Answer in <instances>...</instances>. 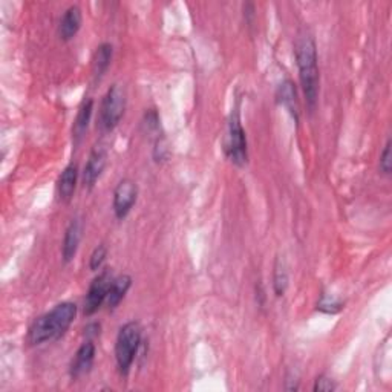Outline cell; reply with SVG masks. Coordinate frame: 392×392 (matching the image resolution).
Instances as JSON below:
<instances>
[{
  "mask_svg": "<svg viewBox=\"0 0 392 392\" xmlns=\"http://www.w3.org/2000/svg\"><path fill=\"white\" fill-rule=\"evenodd\" d=\"M84 331H86V334L91 336V337L99 336V334H100V325H99V323H92V325H89Z\"/></svg>",
  "mask_w": 392,
  "mask_h": 392,
  "instance_id": "22",
  "label": "cell"
},
{
  "mask_svg": "<svg viewBox=\"0 0 392 392\" xmlns=\"http://www.w3.org/2000/svg\"><path fill=\"white\" fill-rule=\"evenodd\" d=\"M112 281H114L112 271L103 270L99 276L91 282L86 299H84V308H83L84 314L92 316L101 308L103 303H106V298H108Z\"/></svg>",
  "mask_w": 392,
  "mask_h": 392,
  "instance_id": "6",
  "label": "cell"
},
{
  "mask_svg": "<svg viewBox=\"0 0 392 392\" xmlns=\"http://www.w3.org/2000/svg\"><path fill=\"white\" fill-rule=\"evenodd\" d=\"M79 181V167L77 164L71 163L65 167L57 181V196L61 203H69L74 194H76Z\"/></svg>",
  "mask_w": 392,
  "mask_h": 392,
  "instance_id": "13",
  "label": "cell"
},
{
  "mask_svg": "<svg viewBox=\"0 0 392 392\" xmlns=\"http://www.w3.org/2000/svg\"><path fill=\"white\" fill-rule=\"evenodd\" d=\"M106 164H108V149H106V146L101 143L95 144L83 169L81 183L84 189L92 190L95 187V184H97L100 176L104 172Z\"/></svg>",
  "mask_w": 392,
  "mask_h": 392,
  "instance_id": "7",
  "label": "cell"
},
{
  "mask_svg": "<svg viewBox=\"0 0 392 392\" xmlns=\"http://www.w3.org/2000/svg\"><path fill=\"white\" fill-rule=\"evenodd\" d=\"M106 258H108V247H106L104 243H100L99 247H95V250L91 254L89 268L92 271H99L103 267V263L106 262Z\"/></svg>",
  "mask_w": 392,
  "mask_h": 392,
  "instance_id": "18",
  "label": "cell"
},
{
  "mask_svg": "<svg viewBox=\"0 0 392 392\" xmlns=\"http://www.w3.org/2000/svg\"><path fill=\"white\" fill-rule=\"evenodd\" d=\"M294 56L296 65H298L299 69V80L306 104H308L310 111H314L317 104V97H319L321 74L319 65H317V63H319L317 61V46L311 34H299L294 45Z\"/></svg>",
  "mask_w": 392,
  "mask_h": 392,
  "instance_id": "1",
  "label": "cell"
},
{
  "mask_svg": "<svg viewBox=\"0 0 392 392\" xmlns=\"http://www.w3.org/2000/svg\"><path fill=\"white\" fill-rule=\"evenodd\" d=\"M391 167H392V161H391V140L386 141L385 149L380 155V171L383 172L385 175L391 174Z\"/></svg>",
  "mask_w": 392,
  "mask_h": 392,
  "instance_id": "21",
  "label": "cell"
},
{
  "mask_svg": "<svg viewBox=\"0 0 392 392\" xmlns=\"http://www.w3.org/2000/svg\"><path fill=\"white\" fill-rule=\"evenodd\" d=\"M288 270L285 262L279 258L276 259V263H274V271H273V288L274 293H276L278 298L285 294L288 288Z\"/></svg>",
  "mask_w": 392,
  "mask_h": 392,
  "instance_id": "17",
  "label": "cell"
},
{
  "mask_svg": "<svg viewBox=\"0 0 392 392\" xmlns=\"http://www.w3.org/2000/svg\"><path fill=\"white\" fill-rule=\"evenodd\" d=\"M83 238V221L81 218H74L65 231V238H63V247H61V256L63 261L69 263L74 258H76L80 241Z\"/></svg>",
  "mask_w": 392,
  "mask_h": 392,
  "instance_id": "9",
  "label": "cell"
},
{
  "mask_svg": "<svg viewBox=\"0 0 392 392\" xmlns=\"http://www.w3.org/2000/svg\"><path fill=\"white\" fill-rule=\"evenodd\" d=\"M114 56V46L111 44H101L92 56V74L95 80H100L109 69Z\"/></svg>",
  "mask_w": 392,
  "mask_h": 392,
  "instance_id": "15",
  "label": "cell"
},
{
  "mask_svg": "<svg viewBox=\"0 0 392 392\" xmlns=\"http://www.w3.org/2000/svg\"><path fill=\"white\" fill-rule=\"evenodd\" d=\"M278 100L279 103L290 111L296 121H299V108H298V97H296V89L293 81H283L278 89Z\"/></svg>",
  "mask_w": 392,
  "mask_h": 392,
  "instance_id": "16",
  "label": "cell"
},
{
  "mask_svg": "<svg viewBox=\"0 0 392 392\" xmlns=\"http://www.w3.org/2000/svg\"><path fill=\"white\" fill-rule=\"evenodd\" d=\"M131 287H132V278L129 274H121L119 278H114L108 293V298H106V305H108L109 311H114L116 306L123 302Z\"/></svg>",
  "mask_w": 392,
  "mask_h": 392,
  "instance_id": "14",
  "label": "cell"
},
{
  "mask_svg": "<svg viewBox=\"0 0 392 392\" xmlns=\"http://www.w3.org/2000/svg\"><path fill=\"white\" fill-rule=\"evenodd\" d=\"M337 389V385L334 383V380L326 377V376H319L316 378L314 381V391L317 392H331V391H336Z\"/></svg>",
  "mask_w": 392,
  "mask_h": 392,
  "instance_id": "20",
  "label": "cell"
},
{
  "mask_svg": "<svg viewBox=\"0 0 392 392\" xmlns=\"http://www.w3.org/2000/svg\"><path fill=\"white\" fill-rule=\"evenodd\" d=\"M126 89L121 84H112L108 92L104 94L100 104L97 129L101 134H111L120 124L126 111Z\"/></svg>",
  "mask_w": 392,
  "mask_h": 392,
  "instance_id": "4",
  "label": "cell"
},
{
  "mask_svg": "<svg viewBox=\"0 0 392 392\" xmlns=\"http://www.w3.org/2000/svg\"><path fill=\"white\" fill-rule=\"evenodd\" d=\"M92 112H94V100L92 99L83 100L72 126V143L76 147L83 141L84 135L88 132V127L92 119Z\"/></svg>",
  "mask_w": 392,
  "mask_h": 392,
  "instance_id": "12",
  "label": "cell"
},
{
  "mask_svg": "<svg viewBox=\"0 0 392 392\" xmlns=\"http://www.w3.org/2000/svg\"><path fill=\"white\" fill-rule=\"evenodd\" d=\"M95 360V345L92 341H86L80 348L79 351L74 356L69 374L72 378H80L84 374H88Z\"/></svg>",
  "mask_w": 392,
  "mask_h": 392,
  "instance_id": "10",
  "label": "cell"
},
{
  "mask_svg": "<svg viewBox=\"0 0 392 392\" xmlns=\"http://www.w3.org/2000/svg\"><path fill=\"white\" fill-rule=\"evenodd\" d=\"M83 24V14L81 9L74 5L69 6L65 13H63L60 22H59V37L63 41H69L79 34V31Z\"/></svg>",
  "mask_w": 392,
  "mask_h": 392,
  "instance_id": "11",
  "label": "cell"
},
{
  "mask_svg": "<svg viewBox=\"0 0 392 392\" xmlns=\"http://www.w3.org/2000/svg\"><path fill=\"white\" fill-rule=\"evenodd\" d=\"M224 154L236 166H246L248 161L247 135L241 123V112L238 106L233 109L228 120L227 134L224 139Z\"/></svg>",
  "mask_w": 392,
  "mask_h": 392,
  "instance_id": "5",
  "label": "cell"
},
{
  "mask_svg": "<svg viewBox=\"0 0 392 392\" xmlns=\"http://www.w3.org/2000/svg\"><path fill=\"white\" fill-rule=\"evenodd\" d=\"M136 198H139V187H136V183H134L132 179H123V181L119 183V186L115 187L112 201L114 213L116 219H124L131 213V210L136 203Z\"/></svg>",
  "mask_w": 392,
  "mask_h": 392,
  "instance_id": "8",
  "label": "cell"
},
{
  "mask_svg": "<svg viewBox=\"0 0 392 392\" xmlns=\"http://www.w3.org/2000/svg\"><path fill=\"white\" fill-rule=\"evenodd\" d=\"M77 305L72 302H61L56 305L51 311L40 316L39 319L29 326L26 342L29 345H44L46 342H54L65 334L72 322L76 321Z\"/></svg>",
  "mask_w": 392,
  "mask_h": 392,
  "instance_id": "2",
  "label": "cell"
},
{
  "mask_svg": "<svg viewBox=\"0 0 392 392\" xmlns=\"http://www.w3.org/2000/svg\"><path fill=\"white\" fill-rule=\"evenodd\" d=\"M141 336L143 330L139 322H127L124 323L119 336H116L115 342V360H116V368H119V373L121 376H127L135 362L136 353H139L140 345H141Z\"/></svg>",
  "mask_w": 392,
  "mask_h": 392,
  "instance_id": "3",
  "label": "cell"
},
{
  "mask_svg": "<svg viewBox=\"0 0 392 392\" xmlns=\"http://www.w3.org/2000/svg\"><path fill=\"white\" fill-rule=\"evenodd\" d=\"M343 308V303L341 301H336V299H330L328 296H322L321 302L317 303V310H321L323 313H328V314H336Z\"/></svg>",
  "mask_w": 392,
  "mask_h": 392,
  "instance_id": "19",
  "label": "cell"
}]
</instances>
